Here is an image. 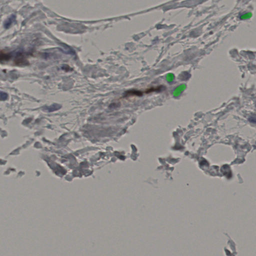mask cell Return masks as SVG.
<instances>
[{"instance_id": "6da1fadb", "label": "cell", "mask_w": 256, "mask_h": 256, "mask_svg": "<svg viewBox=\"0 0 256 256\" xmlns=\"http://www.w3.org/2000/svg\"><path fill=\"white\" fill-rule=\"evenodd\" d=\"M15 63L16 65L18 66L26 65L28 64V61L21 54L17 56Z\"/></svg>"}, {"instance_id": "7a4b0ae2", "label": "cell", "mask_w": 256, "mask_h": 256, "mask_svg": "<svg viewBox=\"0 0 256 256\" xmlns=\"http://www.w3.org/2000/svg\"><path fill=\"white\" fill-rule=\"evenodd\" d=\"M10 57H11V56L9 54H5V53L2 54V53H1V61L3 60L4 61L8 60L10 59Z\"/></svg>"}, {"instance_id": "3957f363", "label": "cell", "mask_w": 256, "mask_h": 256, "mask_svg": "<svg viewBox=\"0 0 256 256\" xmlns=\"http://www.w3.org/2000/svg\"><path fill=\"white\" fill-rule=\"evenodd\" d=\"M252 16V14L250 13H249L245 14L242 15L241 17V20H246V19H248L251 18Z\"/></svg>"}]
</instances>
